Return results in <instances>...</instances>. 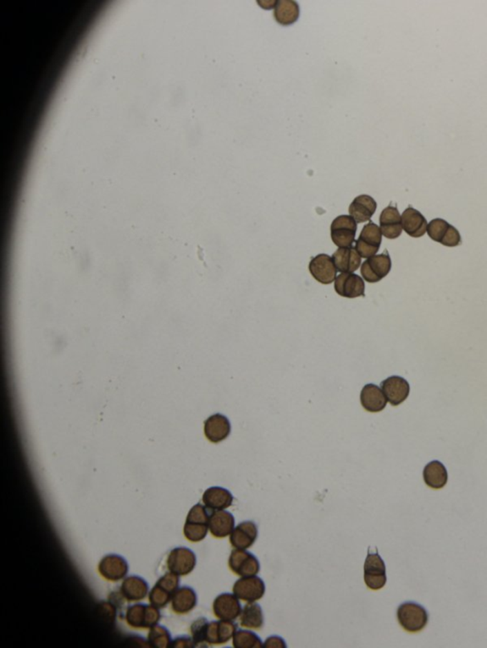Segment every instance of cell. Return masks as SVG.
<instances>
[{"mask_svg":"<svg viewBox=\"0 0 487 648\" xmlns=\"http://www.w3.org/2000/svg\"><path fill=\"white\" fill-rule=\"evenodd\" d=\"M300 16V8L297 2L293 0H280L276 2L275 17L278 23L283 26H290L295 23Z\"/></svg>","mask_w":487,"mask_h":648,"instance_id":"30","label":"cell"},{"mask_svg":"<svg viewBox=\"0 0 487 648\" xmlns=\"http://www.w3.org/2000/svg\"><path fill=\"white\" fill-rule=\"evenodd\" d=\"M399 624L406 631L417 633L423 630L428 622V614L423 605L406 602L398 607Z\"/></svg>","mask_w":487,"mask_h":648,"instance_id":"2","label":"cell"},{"mask_svg":"<svg viewBox=\"0 0 487 648\" xmlns=\"http://www.w3.org/2000/svg\"><path fill=\"white\" fill-rule=\"evenodd\" d=\"M361 404L365 410L370 413H379L386 408V399L383 390L374 384H368L361 392Z\"/></svg>","mask_w":487,"mask_h":648,"instance_id":"24","label":"cell"},{"mask_svg":"<svg viewBox=\"0 0 487 648\" xmlns=\"http://www.w3.org/2000/svg\"><path fill=\"white\" fill-rule=\"evenodd\" d=\"M235 516L225 509L212 512L210 516L208 529L210 534L217 538H225L228 536L235 529Z\"/></svg>","mask_w":487,"mask_h":648,"instance_id":"22","label":"cell"},{"mask_svg":"<svg viewBox=\"0 0 487 648\" xmlns=\"http://www.w3.org/2000/svg\"><path fill=\"white\" fill-rule=\"evenodd\" d=\"M258 537V527L252 521H245L235 527L230 534V542L233 547L247 549L255 543Z\"/></svg>","mask_w":487,"mask_h":648,"instance_id":"19","label":"cell"},{"mask_svg":"<svg viewBox=\"0 0 487 648\" xmlns=\"http://www.w3.org/2000/svg\"><path fill=\"white\" fill-rule=\"evenodd\" d=\"M381 235L383 234L380 227L376 223H366L361 230L360 237L356 241L355 250L361 258L368 259L376 255L380 250Z\"/></svg>","mask_w":487,"mask_h":648,"instance_id":"7","label":"cell"},{"mask_svg":"<svg viewBox=\"0 0 487 648\" xmlns=\"http://www.w3.org/2000/svg\"><path fill=\"white\" fill-rule=\"evenodd\" d=\"M232 590L238 599L253 603L258 601L265 595L266 585L260 577L253 575V576H245L237 580Z\"/></svg>","mask_w":487,"mask_h":648,"instance_id":"11","label":"cell"},{"mask_svg":"<svg viewBox=\"0 0 487 648\" xmlns=\"http://www.w3.org/2000/svg\"><path fill=\"white\" fill-rule=\"evenodd\" d=\"M232 645L235 648H261L264 645L257 634L243 629L238 630L233 635Z\"/></svg>","mask_w":487,"mask_h":648,"instance_id":"32","label":"cell"},{"mask_svg":"<svg viewBox=\"0 0 487 648\" xmlns=\"http://www.w3.org/2000/svg\"><path fill=\"white\" fill-rule=\"evenodd\" d=\"M391 270V259L388 251L380 255L368 258L361 265V277L368 283H375L383 280Z\"/></svg>","mask_w":487,"mask_h":648,"instance_id":"10","label":"cell"},{"mask_svg":"<svg viewBox=\"0 0 487 648\" xmlns=\"http://www.w3.org/2000/svg\"><path fill=\"white\" fill-rule=\"evenodd\" d=\"M230 570L238 576H253L260 571V563L257 557L246 549H236L228 559Z\"/></svg>","mask_w":487,"mask_h":648,"instance_id":"8","label":"cell"},{"mask_svg":"<svg viewBox=\"0 0 487 648\" xmlns=\"http://www.w3.org/2000/svg\"><path fill=\"white\" fill-rule=\"evenodd\" d=\"M125 619L132 629H150L160 621L161 614L152 605L137 604L128 607Z\"/></svg>","mask_w":487,"mask_h":648,"instance_id":"3","label":"cell"},{"mask_svg":"<svg viewBox=\"0 0 487 648\" xmlns=\"http://www.w3.org/2000/svg\"><path fill=\"white\" fill-rule=\"evenodd\" d=\"M202 500L210 511H223L232 506L233 496L227 489L212 487L204 492Z\"/></svg>","mask_w":487,"mask_h":648,"instance_id":"25","label":"cell"},{"mask_svg":"<svg viewBox=\"0 0 487 648\" xmlns=\"http://www.w3.org/2000/svg\"><path fill=\"white\" fill-rule=\"evenodd\" d=\"M377 210V203L370 195H360L356 197L350 205V216L357 223L370 221Z\"/></svg>","mask_w":487,"mask_h":648,"instance_id":"26","label":"cell"},{"mask_svg":"<svg viewBox=\"0 0 487 648\" xmlns=\"http://www.w3.org/2000/svg\"><path fill=\"white\" fill-rule=\"evenodd\" d=\"M180 579L172 572L165 574L158 580L155 586L150 590L149 600L150 605L157 609H164L172 602L173 594L179 589Z\"/></svg>","mask_w":487,"mask_h":648,"instance_id":"4","label":"cell"},{"mask_svg":"<svg viewBox=\"0 0 487 648\" xmlns=\"http://www.w3.org/2000/svg\"><path fill=\"white\" fill-rule=\"evenodd\" d=\"M240 624L243 627L250 629H261L264 625L263 610L255 602L248 603L242 609L240 615Z\"/></svg>","mask_w":487,"mask_h":648,"instance_id":"31","label":"cell"},{"mask_svg":"<svg viewBox=\"0 0 487 648\" xmlns=\"http://www.w3.org/2000/svg\"><path fill=\"white\" fill-rule=\"evenodd\" d=\"M120 591L128 602L141 601L149 592V585L141 577L132 575L123 581Z\"/></svg>","mask_w":487,"mask_h":648,"instance_id":"27","label":"cell"},{"mask_svg":"<svg viewBox=\"0 0 487 648\" xmlns=\"http://www.w3.org/2000/svg\"><path fill=\"white\" fill-rule=\"evenodd\" d=\"M237 631V625L233 621H220L208 622L204 633L205 644L215 645L227 644Z\"/></svg>","mask_w":487,"mask_h":648,"instance_id":"12","label":"cell"},{"mask_svg":"<svg viewBox=\"0 0 487 648\" xmlns=\"http://www.w3.org/2000/svg\"><path fill=\"white\" fill-rule=\"evenodd\" d=\"M197 605V592L189 587L178 589L173 594L172 609L177 614H187Z\"/></svg>","mask_w":487,"mask_h":648,"instance_id":"29","label":"cell"},{"mask_svg":"<svg viewBox=\"0 0 487 648\" xmlns=\"http://www.w3.org/2000/svg\"><path fill=\"white\" fill-rule=\"evenodd\" d=\"M336 293L344 298H354L365 296V283L360 276L353 273H342L336 278Z\"/></svg>","mask_w":487,"mask_h":648,"instance_id":"14","label":"cell"},{"mask_svg":"<svg viewBox=\"0 0 487 648\" xmlns=\"http://www.w3.org/2000/svg\"><path fill=\"white\" fill-rule=\"evenodd\" d=\"M100 575L110 582H118L124 579L129 571V565L124 557L117 554H109L103 557L99 565Z\"/></svg>","mask_w":487,"mask_h":648,"instance_id":"13","label":"cell"},{"mask_svg":"<svg viewBox=\"0 0 487 648\" xmlns=\"http://www.w3.org/2000/svg\"><path fill=\"white\" fill-rule=\"evenodd\" d=\"M308 270L311 276L323 285H330L336 280L337 275V268L332 258L326 254H320L316 256L310 261Z\"/></svg>","mask_w":487,"mask_h":648,"instance_id":"15","label":"cell"},{"mask_svg":"<svg viewBox=\"0 0 487 648\" xmlns=\"http://www.w3.org/2000/svg\"><path fill=\"white\" fill-rule=\"evenodd\" d=\"M450 225H449L446 220L437 218V219H434L428 223L426 232H428L431 240H433L434 242L441 243L446 232H448L449 227H450Z\"/></svg>","mask_w":487,"mask_h":648,"instance_id":"34","label":"cell"},{"mask_svg":"<svg viewBox=\"0 0 487 648\" xmlns=\"http://www.w3.org/2000/svg\"><path fill=\"white\" fill-rule=\"evenodd\" d=\"M208 622L206 618H199L190 627V633H192V638L193 642H195V647H207L204 642V633Z\"/></svg>","mask_w":487,"mask_h":648,"instance_id":"35","label":"cell"},{"mask_svg":"<svg viewBox=\"0 0 487 648\" xmlns=\"http://www.w3.org/2000/svg\"><path fill=\"white\" fill-rule=\"evenodd\" d=\"M148 644L150 647L157 648L170 647L172 644V637L169 630L163 625H155L150 627L148 635Z\"/></svg>","mask_w":487,"mask_h":648,"instance_id":"33","label":"cell"},{"mask_svg":"<svg viewBox=\"0 0 487 648\" xmlns=\"http://www.w3.org/2000/svg\"><path fill=\"white\" fill-rule=\"evenodd\" d=\"M263 647L266 648H285L287 647L285 640L279 636H271L264 642Z\"/></svg>","mask_w":487,"mask_h":648,"instance_id":"36","label":"cell"},{"mask_svg":"<svg viewBox=\"0 0 487 648\" xmlns=\"http://www.w3.org/2000/svg\"><path fill=\"white\" fill-rule=\"evenodd\" d=\"M232 427L227 416L221 414H213L205 421L206 438L212 443H219L230 436Z\"/></svg>","mask_w":487,"mask_h":648,"instance_id":"18","label":"cell"},{"mask_svg":"<svg viewBox=\"0 0 487 648\" xmlns=\"http://www.w3.org/2000/svg\"><path fill=\"white\" fill-rule=\"evenodd\" d=\"M380 230L381 234L390 240L400 237L404 230L403 225H401V215L399 213L397 207L389 205L381 211Z\"/></svg>","mask_w":487,"mask_h":648,"instance_id":"20","label":"cell"},{"mask_svg":"<svg viewBox=\"0 0 487 648\" xmlns=\"http://www.w3.org/2000/svg\"><path fill=\"white\" fill-rule=\"evenodd\" d=\"M213 614L220 620L235 621L240 617L242 607L235 594H223L215 598L212 605Z\"/></svg>","mask_w":487,"mask_h":648,"instance_id":"16","label":"cell"},{"mask_svg":"<svg viewBox=\"0 0 487 648\" xmlns=\"http://www.w3.org/2000/svg\"><path fill=\"white\" fill-rule=\"evenodd\" d=\"M208 508L201 504L193 506L189 514L184 526V535L187 540L192 543L202 541L207 536L210 516Z\"/></svg>","mask_w":487,"mask_h":648,"instance_id":"1","label":"cell"},{"mask_svg":"<svg viewBox=\"0 0 487 648\" xmlns=\"http://www.w3.org/2000/svg\"><path fill=\"white\" fill-rule=\"evenodd\" d=\"M424 480L426 486L434 489H443L448 481L446 467L440 461L429 462L424 469Z\"/></svg>","mask_w":487,"mask_h":648,"instance_id":"28","label":"cell"},{"mask_svg":"<svg viewBox=\"0 0 487 648\" xmlns=\"http://www.w3.org/2000/svg\"><path fill=\"white\" fill-rule=\"evenodd\" d=\"M401 225L406 234L413 238H421L426 234L428 223L420 211L409 207L401 214Z\"/></svg>","mask_w":487,"mask_h":648,"instance_id":"21","label":"cell"},{"mask_svg":"<svg viewBox=\"0 0 487 648\" xmlns=\"http://www.w3.org/2000/svg\"><path fill=\"white\" fill-rule=\"evenodd\" d=\"M197 566V555L188 547H177L170 552L167 567L170 572L178 576L190 574Z\"/></svg>","mask_w":487,"mask_h":648,"instance_id":"9","label":"cell"},{"mask_svg":"<svg viewBox=\"0 0 487 648\" xmlns=\"http://www.w3.org/2000/svg\"><path fill=\"white\" fill-rule=\"evenodd\" d=\"M381 390L392 406H398L408 398L410 386L405 378L393 376L381 383Z\"/></svg>","mask_w":487,"mask_h":648,"instance_id":"17","label":"cell"},{"mask_svg":"<svg viewBox=\"0 0 487 648\" xmlns=\"http://www.w3.org/2000/svg\"><path fill=\"white\" fill-rule=\"evenodd\" d=\"M170 647H195L192 638L179 637L170 644Z\"/></svg>","mask_w":487,"mask_h":648,"instance_id":"37","label":"cell"},{"mask_svg":"<svg viewBox=\"0 0 487 648\" xmlns=\"http://www.w3.org/2000/svg\"><path fill=\"white\" fill-rule=\"evenodd\" d=\"M334 265L337 271L342 273H352L361 265V256L352 246L339 247L332 256Z\"/></svg>","mask_w":487,"mask_h":648,"instance_id":"23","label":"cell"},{"mask_svg":"<svg viewBox=\"0 0 487 648\" xmlns=\"http://www.w3.org/2000/svg\"><path fill=\"white\" fill-rule=\"evenodd\" d=\"M356 231L357 223L351 216H339L331 223V240L338 247H348L355 241Z\"/></svg>","mask_w":487,"mask_h":648,"instance_id":"5","label":"cell"},{"mask_svg":"<svg viewBox=\"0 0 487 648\" xmlns=\"http://www.w3.org/2000/svg\"><path fill=\"white\" fill-rule=\"evenodd\" d=\"M364 579L366 587L372 590H379L386 586V564L378 554L368 552L364 566Z\"/></svg>","mask_w":487,"mask_h":648,"instance_id":"6","label":"cell"}]
</instances>
